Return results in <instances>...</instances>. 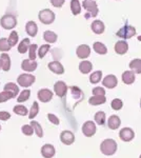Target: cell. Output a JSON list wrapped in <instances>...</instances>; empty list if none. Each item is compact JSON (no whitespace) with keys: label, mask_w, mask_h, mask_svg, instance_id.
Listing matches in <instances>:
<instances>
[{"label":"cell","mask_w":141,"mask_h":158,"mask_svg":"<svg viewBox=\"0 0 141 158\" xmlns=\"http://www.w3.org/2000/svg\"><path fill=\"white\" fill-rule=\"evenodd\" d=\"M25 32L30 37H35L38 33V25L35 21H27L25 24Z\"/></svg>","instance_id":"obj_16"},{"label":"cell","mask_w":141,"mask_h":158,"mask_svg":"<svg viewBox=\"0 0 141 158\" xmlns=\"http://www.w3.org/2000/svg\"><path fill=\"white\" fill-rule=\"evenodd\" d=\"M18 39H19V35H18V33L16 32V31H12L9 38H7V42H9V44L13 48L17 44Z\"/></svg>","instance_id":"obj_35"},{"label":"cell","mask_w":141,"mask_h":158,"mask_svg":"<svg viewBox=\"0 0 141 158\" xmlns=\"http://www.w3.org/2000/svg\"><path fill=\"white\" fill-rule=\"evenodd\" d=\"M135 73L132 72V71H125V72L122 74V81L125 83V85H132L135 81Z\"/></svg>","instance_id":"obj_24"},{"label":"cell","mask_w":141,"mask_h":158,"mask_svg":"<svg viewBox=\"0 0 141 158\" xmlns=\"http://www.w3.org/2000/svg\"><path fill=\"white\" fill-rule=\"evenodd\" d=\"M57 38H58L57 34L54 33L53 31H45L43 33V39L48 43H55L57 41Z\"/></svg>","instance_id":"obj_25"},{"label":"cell","mask_w":141,"mask_h":158,"mask_svg":"<svg viewBox=\"0 0 141 158\" xmlns=\"http://www.w3.org/2000/svg\"><path fill=\"white\" fill-rule=\"evenodd\" d=\"M0 60H1V69L4 72H9L11 70V57H10V55L3 53L0 55Z\"/></svg>","instance_id":"obj_19"},{"label":"cell","mask_w":141,"mask_h":158,"mask_svg":"<svg viewBox=\"0 0 141 158\" xmlns=\"http://www.w3.org/2000/svg\"><path fill=\"white\" fill-rule=\"evenodd\" d=\"M38 112H39V104H38L37 101H34L32 104V106H31V110L29 111L27 116H29L30 119H32L33 120V119L38 115Z\"/></svg>","instance_id":"obj_32"},{"label":"cell","mask_w":141,"mask_h":158,"mask_svg":"<svg viewBox=\"0 0 141 158\" xmlns=\"http://www.w3.org/2000/svg\"><path fill=\"white\" fill-rule=\"evenodd\" d=\"M21 131L25 136H32L34 134V130H33L31 124H24V126H22Z\"/></svg>","instance_id":"obj_43"},{"label":"cell","mask_w":141,"mask_h":158,"mask_svg":"<svg viewBox=\"0 0 141 158\" xmlns=\"http://www.w3.org/2000/svg\"><path fill=\"white\" fill-rule=\"evenodd\" d=\"M36 80V77L34 75L30 73H23L20 74L17 78V83L18 85H20L21 88H30L32 85H34Z\"/></svg>","instance_id":"obj_3"},{"label":"cell","mask_w":141,"mask_h":158,"mask_svg":"<svg viewBox=\"0 0 141 158\" xmlns=\"http://www.w3.org/2000/svg\"><path fill=\"white\" fill-rule=\"evenodd\" d=\"M55 13L50 9L41 10L38 14V18H39L40 22L43 24H51L55 20Z\"/></svg>","instance_id":"obj_4"},{"label":"cell","mask_w":141,"mask_h":158,"mask_svg":"<svg viewBox=\"0 0 141 158\" xmlns=\"http://www.w3.org/2000/svg\"><path fill=\"white\" fill-rule=\"evenodd\" d=\"M127 51H129V44H127L126 41L119 40V41L116 42V44H115V52L118 55H124Z\"/></svg>","instance_id":"obj_17"},{"label":"cell","mask_w":141,"mask_h":158,"mask_svg":"<svg viewBox=\"0 0 141 158\" xmlns=\"http://www.w3.org/2000/svg\"><path fill=\"white\" fill-rule=\"evenodd\" d=\"M93 49H94L95 52H96L97 54H99V55H106V53H107L106 47V45H104L102 42H99V41L94 42Z\"/></svg>","instance_id":"obj_28"},{"label":"cell","mask_w":141,"mask_h":158,"mask_svg":"<svg viewBox=\"0 0 141 158\" xmlns=\"http://www.w3.org/2000/svg\"><path fill=\"white\" fill-rule=\"evenodd\" d=\"M94 119H95V121H96L97 124H99V126H103L104 122H106V113L102 112V111L97 112L94 116Z\"/></svg>","instance_id":"obj_36"},{"label":"cell","mask_w":141,"mask_h":158,"mask_svg":"<svg viewBox=\"0 0 141 158\" xmlns=\"http://www.w3.org/2000/svg\"><path fill=\"white\" fill-rule=\"evenodd\" d=\"M93 69V64L92 62H89L88 60H83L79 63V71H80L82 74H88L92 71Z\"/></svg>","instance_id":"obj_27"},{"label":"cell","mask_w":141,"mask_h":158,"mask_svg":"<svg viewBox=\"0 0 141 158\" xmlns=\"http://www.w3.org/2000/svg\"><path fill=\"white\" fill-rule=\"evenodd\" d=\"M14 113L16 115H19V116H27L29 114V110L27 109V106H22V104H17V106H14L13 109Z\"/></svg>","instance_id":"obj_30"},{"label":"cell","mask_w":141,"mask_h":158,"mask_svg":"<svg viewBox=\"0 0 141 158\" xmlns=\"http://www.w3.org/2000/svg\"><path fill=\"white\" fill-rule=\"evenodd\" d=\"M10 99H13V95L10 92L7 91H3L0 93V103L6 102V101L10 100Z\"/></svg>","instance_id":"obj_42"},{"label":"cell","mask_w":141,"mask_h":158,"mask_svg":"<svg viewBox=\"0 0 141 158\" xmlns=\"http://www.w3.org/2000/svg\"><path fill=\"white\" fill-rule=\"evenodd\" d=\"M0 131H1V126H0Z\"/></svg>","instance_id":"obj_50"},{"label":"cell","mask_w":141,"mask_h":158,"mask_svg":"<svg viewBox=\"0 0 141 158\" xmlns=\"http://www.w3.org/2000/svg\"><path fill=\"white\" fill-rule=\"evenodd\" d=\"M76 54L77 57L80 58V59H85L91 55V48L86 44H81L77 48L76 50Z\"/></svg>","instance_id":"obj_12"},{"label":"cell","mask_w":141,"mask_h":158,"mask_svg":"<svg viewBox=\"0 0 141 158\" xmlns=\"http://www.w3.org/2000/svg\"><path fill=\"white\" fill-rule=\"evenodd\" d=\"M38 63L36 62L35 60H31V59H24L22 60L21 62V69L24 71V72L27 73H32L37 69Z\"/></svg>","instance_id":"obj_9"},{"label":"cell","mask_w":141,"mask_h":158,"mask_svg":"<svg viewBox=\"0 0 141 158\" xmlns=\"http://www.w3.org/2000/svg\"><path fill=\"white\" fill-rule=\"evenodd\" d=\"M48 68L50 69V71H52L54 74H57V75H62L64 73V68L59 61H52L48 64Z\"/></svg>","instance_id":"obj_14"},{"label":"cell","mask_w":141,"mask_h":158,"mask_svg":"<svg viewBox=\"0 0 141 158\" xmlns=\"http://www.w3.org/2000/svg\"><path fill=\"white\" fill-rule=\"evenodd\" d=\"M111 106H112L113 110H115V111H119V110H121L122 106H123V102H122L121 99L115 98V99H113V100H112Z\"/></svg>","instance_id":"obj_39"},{"label":"cell","mask_w":141,"mask_h":158,"mask_svg":"<svg viewBox=\"0 0 141 158\" xmlns=\"http://www.w3.org/2000/svg\"><path fill=\"white\" fill-rule=\"evenodd\" d=\"M91 29L95 33V34L100 35V34H102V33L104 32L106 27H104V23L102 21H100V20H95V21L92 22Z\"/></svg>","instance_id":"obj_20"},{"label":"cell","mask_w":141,"mask_h":158,"mask_svg":"<svg viewBox=\"0 0 141 158\" xmlns=\"http://www.w3.org/2000/svg\"><path fill=\"white\" fill-rule=\"evenodd\" d=\"M30 96H31V91L29 89H25L21 92V93L18 95V98H17V101L19 103L21 102H25V101H27L30 99Z\"/></svg>","instance_id":"obj_33"},{"label":"cell","mask_w":141,"mask_h":158,"mask_svg":"<svg viewBox=\"0 0 141 158\" xmlns=\"http://www.w3.org/2000/svg\"><path fill=\"white\" fill-rule=\"evenodd\" d=\"M102 83H103V85L106 86V88L114 89V88H116L118 85L117 77L115 75H107L104 77L103 80H102Z\"/></svg>","instance_id":"obj_15"},{"label":"cell","mask_w":141,"mask_h":158,"mask_svg":"<svg viewBox=\"0 0 141 158\" xmlns=\"http://www.w3.org/2000/svg\"><path fill=\"white\" fill-rule=\"evenodd\" d=\"M96 124L94 121H85L82 126V133L84 136L86 137H92L96 134Z\"/></svg>","instance_id":"obj_7"},{"label":"cell","mask_w":141,"mask_h":158,"mask_svg":"<svg viewBox=\"0 0 141 158\" xmlns=\"http://www.w3.org/2000/svg\"><path fill=\"white\" fill-rule=\"evenodd\" d=\"M140 106H141V100H140Z\"/></svg>","instance_id":"obj_51"},{"label":"cell","mask_w":141,"mask_h":158,"mask_svg":"<svg viewBox=\"0 0 141 158\" xmlns=\"http://www.w3.org/2000/svg\"><path fill=\"white\" fill-rule=\"evenodd\" d=\"M93 1H94V0H93Z\"/></svg>","instance_id":"obj_53"},{"label":"cell","mask_w":141,"mask_h":158,"mask_svg":"<svg viewBox=\"0 0 141 158\" xmlns=\"http://www.w3.org/2000/svg\"><path fill=\"white\" fill-rule=\"evenodd\" d=\"M71 11L73 15H79L81 12V4L79 0H71Z\"/></svg>","instance_id":"obj_31"},{"label":"cell","mask_w":141,"mask_h":158,"mask_svg":"<svg viewBox=\"0 0 141 158\" xmlns=\"http://www.w3.org/2000/svg\"><path fill=\"white\" fill-rule=\"evenodd\" d=\"M93 95L94 96H106V91L101 86H97L93 89Z\"/></svg>","instance_id":"obj_44"},{"label":"cell","mask_w":141,"mask_h":158,"mask_svg":"<svg viewBox=\"0 0 141 158\" xmlns=\"http://www.w3.org/2000/svg\"><path fill=\"white\" fill-rule=\"evenodd\" d=\"M3 91L10 92V93L13 95V98H15L16 96H18V94H19V88H18V85H16V83H14V82L6 83V85H4V88H3Z\"/></svg>","instance_id":"obj_21"},{"label":"cell","mask_w":141,"mask_h":158,"mask_svg":"<svg viewBox=\"0 0 141 158\" xmlns=\"http://www.w3.org/2000/svg\"><path fill=\"white\" fill-rule=\"evenodd\" d=\"M12 49V47L7 42V38H0V52L6 53Z\"/></svg>","instance_id":"obj_37"},{"label":"cell","mask_w":141,"mask_h":158,"mask_svg":"<svg viewBox=\"0 0 141 158\" xmlns=\"http://www.w3.org/2000/svg\"><path fill=\"white\" fill-rule=\"evenodd\" d=\"M135 136V133L131 128H123L122 130H120L119 132V137L121 140H123L125 142H129L131 140H133Z\"/></svg>","instance_id":"obj_11"},{"label":"cell","mask_w":141,"mask_h":158,"mask_svg":"<svg viewBox=\"0 0 141 158\" xmlns=\"http://www.w3.org/2000/svg\"><path fill=\"white\" fill-rule=\"evenodd\" d=\"M0 25L4 30H13L17 25V18L12 14H6L0 19Z\"/></svg>","instance_id":"obj_2"},{"label":"cell","mask_w":141,"mask_h":158,"mask_svg":"<svg viewBox=\"0 0 141 158\" xmlns=\"http://www.w3.org/2000/svg\"><path fill=\"white\" fill-rule=\"evenodd\" d=\"M31 126H32L33 130H34V133L37 135L39 138L43 137V130H42V127L40 126V123H38L37 121H31Z\"/></svg>","instance_id":"obj_34"},{"label":"cell","mask_w":141,"mask_h":158,"mask_svg":"<svg viewBox=\"0 0 141 158\" xmlns=\"http://www.w3.org/2000/svg\"><path fill=\"white\" fill-rule=\"evenodd\" d=\"M106 101V96H92L89 99V103L92 106H100V104H103Z\"/></svg>","instance_id":"obj_29"},{"label":"cell","mask_w":141,"mask_h":158,"mask_svg":"<svg viewBox=\"0 0 141 158\" xmlns=\"http://www.w3.org/2000/svg\"><path fill=\"white\" fill-rule=\"evenodd\" d=\"M51 49V45L50 44H43L41 47L39 48V50H38V57L39 58H43L45 55L48 54V52L50 51Z\"/></svg>","instance_id":"obj_40"},{"label":"cell","mask_w":141,"mask_h":158,"mask_svg":"<svg viewBox=\"0 0 141 158\" xmlns=\"http://www.w3.org/2000/svg\"><path fill=\"white\" fill-rule=\"evenodd\" d=\"M37 57V44H30L29 48V59L35 60Z\"/></svg>","instance_id":"obj_41"},{"label":"cell","mask_w":141,"mask_h":158,"mask_svg":"<svg viewBox=\"0 0 141 158\" xmlns=\"http://www.w3.org/2000/svg\"><path fill=\"white\" fill-rule=\"evenodd\" d=\"M11 118V114L6 111H1L0 112V120L2 121H6Z\"/></svg>","instance_id":"obj_46"},{"label":"cell","mask_w":141,"mask_h":158,"mask_svg":"<svg viewBox=\"0 0 141 158\" xmlns=\"http://www.w3.org/2000/svg\"><path fill=\"white\" fill-rule=\"evenodd\" d=\"M0 69H1V60H0Z\"/></svg>","instance_id":"obj_49"},{"label":"cell","mask_w":141,"mask_h":158,"mask_svg":"<svg viewBox=\"0 0 141 158\" xmlns=\"http://www.w3.org/2000/svg\"><path fill=\"white\" fill-rule=\"evenodd\" d=\"M130 69L136 74H141V59L135 58L130 62Z\"/></svg>","instance_id":"obj_26"},{"label":"cell","mask_w":141,"mask_h":158,"mask_svg":"<svg viewBox=\"0 0 141 158\" xmlns=\"http://www.w3.org/2000/svg\"><path fill=\"white\" fill-rule=\"evenodd\" d=\"M50 1H51V4H52L53 6L61 7L63 6V3H64L65 0H50Z\"/></svg>","instance_id":"obj_47"},{"label":"cell","mask_w":141,"mask_h":158,"mask_svg":"<svg viewBox=\"0 0 141 158\" xmlns=\"http://www.w3.org/2000/svg\"><path fill=\"white\" fill-rule=\"evenodd\" d=\"M139 158H141V155H140V157H139Z\"/></svg>","instance_id":"obj_52"},{"label":"cell","mask_w":141,"mask_h":158,"mask_svg":"<svg viewBox=\"0 0 141 158\" xmlns=\"http://www.w3.org/2000/svg\"><path fill=\"white\" fill-rule=\"evenodd\" d=\"M48 120L52 122L53 124H55V126H58L59 123H60V120H59V118L56 115H54V114H48Z\"/></svg>","instance_id":"obj_45"},{"label":"cell","mask_w":141,"mask_h":158,"mask_svg":"<svg viewBox=\"0 0 141 158\" xmlns=\"http://www.w3.org/2000/svg\"><path fill=\"white\" fill-rule=\"evenodd\" d=\"M120 123H121L120 118L116 115L111 116L109 118V120H107V126H109V128L111 130H117L120 127Z\"/></svg>","instance_id":"obj_23"},{"label":"cell","mask_w":141,"mask_h":158,"mask_svg":"<svg viewBox=\"0 0 141 158\" xmlns=\"http://www.w3.org/2000/svg\"><path fill=\"white\" fill-rule=\"evenodd\" d=\"M82 6L83 9H85L88 11V14L85 15L86 18H89V17H96L98 15V6H97V3L93 0H84L82 2Z\"/></svg>","instance_id":"obj_5"},{"label":"cell","mask_w":141,"mask_h":158,"mask_svg":"<svg viewBox=\"0 0 141 158\" xmlns=\"http://www.w3.org/2000/svg\"><path fill=\"white\" fill-rule=\"evenodd\" d=\"M100 151L106 156L114 155L117 151V142L114 139H104L100 144Z\"/></svg>","instance_id":"obj_1"},{"label":"cell","mask_w":141,"mask_h":158,"mask_svg":"<svg viewBox=\"0 0 141 158\" xmlns=\"http://www.w3.org/2000/svg\"><path fill=\"white\" fill-rule=\"evenodd\" d=\"M60 140L65 146H70V144H72L75 141V135L71 131H63L60 134Z\"/></svg>","instance_id":"obj_13"},{"label":"cell","mask_w":141,"mask_h":158,"mask_svg":"<svg viewBox=\"0 0 141 158\" xmlns=\"http://www.w3.org/2000/svg\"><path fill=\"white\" fill-rule=\"evenodd\" d=\"M137 39H138V41H141V36H138Z\"/></svg>","instance_id":"obj_48"},{"label":"cell","mask_w":141,"mask_h":158,"mask_svg":"<svg viewBox=\"0 0 141 158\" xmlns=\"http://www.w3.org/2000/svg\"><path fill=\"white\" fill-rule=\"evenodd\" d=\"M37 97L40 101H41V102L47 103V102H48V101L52 100L53 92L51 90H48V89H41V90L38 91Z\"/></svg>","instance_id":"obj_8"},{"label":"cell","mask_w":141,"mask_h":158,"mask_svg":"<svg viewBox=\"0 0 141 158\" xmlns=\"http://www.w3.org/2000/svg\"><path fill=\"white\" fill-rule=\"evenodd\" d=\"M118 37L122 38V39H130L133 36L136 35V29L132 25H124L116 33Z\"/></svg>","instance_id":"obj_6"},{"label":"cell","mask_w":141,"mask_h":158,"mask_svg":"<svg viewBox=\"0 0 141 158\" xmlns=\"http://www.w3.org/2000/svg\"><path fill=\"white\" fill-rule=\"evenodd\" d=\"M102 79V72L101 71H96V72L92 73L91 76H89V81L91 83H98L100 80Z\"/></svg>","instance_id":"obj_38"},{"label":"cell","mask_w":141,"mask_h":158,"mask_svg":"<svg viewBox=\"0 0 141 158\" xmlns=\"http://www.w3.org/2000/svg\"><path fill=\"white\" fill-rule=\"evenodd\" d=\"M55 153H56L55 148L50 143L44 144V146L41 148V155L44 158H52V157H54Z\"/></svg>","instance_id":"obj_18"},{"label":"cell","mask_w":141,"mask_h":158,"mask_svg":"<svg viewBox=\"0 0 141 158\" xmlns=\"http://www.w3.org/2000/svg\"><path fill=\"white\" fill-rule=\"evenodd\" d=\"M54 91L59 97H64L66 95V92H68V85L63 81H57L54 85Z\"/></svg>","instance_id":"obj_10"},{"label":"cell","mask_w":141,"mask_h":158,"mask_svg":"<svg viewBox=\"0 0 141 158\" xmlns=\"http://www.w3.org/2000/svg\"><path fill=\"white\" fill-rule=\"evenodd\" d=\"M30 44H31V41L29 38H24V39H22L20 43L18 44V52L20 53V54H25V53L29 51V48H30Z\"/></svg>","instance_id":"obj_22"}]
</instances>
